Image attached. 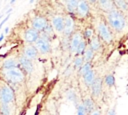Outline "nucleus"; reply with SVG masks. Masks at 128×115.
Masks as SVG:
<instances>
[{
	"label": "nucleus",
	"mask_w": 128,
	"mask_h": 115,
	"mask_svg": "<svg viewBox=\"0 0 128 115\" xmlns=\"http://www.w3.org/2000/svg\"><path fill=\"white\" fill-rule=\"evenodd\" d=\"M96 4L98 8L104 13H107L114 8V4L112 0H97Z\"/></svg>",
	"instance_id": "obj_16"
},
{
	"label": "nucleus",
	"mask_w": 128,
	"mask_h": 115,
	"mask_svg": "<svg viewBox=\"0 0 128 115\" xmlns=\"http://www.w3.org/2000/svg\"><path fill=\"white\" fill-rule=\"evenodd\" d=\"M91 69H93L92 68V63L91 62H84L83 63V65L80 67V69H79V74H80V76H83L84 74H86L87 72H89Z\"/></svg>",
	"instance_id": "obj_24"
},
{
	"label": "nucleus",
	"mask_w": 128,
	"mask_h": 115,
	"mask_svg": "<svg viewBox=\"0 0 128 115\" xmlns=\"http://www.w3.org/2000/svg\"><path fill=\"white\" fill-rule=\"evenodd\" d=\"M76 115H88V113L86 112V110H85L82 102L79 103V104H77V114Z\"/></svg>",
	"instance_id": "obj_30"
},
{
	"label": "nucleus",
	"mask_w": 128,
	"mask_h": 115,
	"mask_svg": "<svg viewBox=\"0 0 128 115\" xmlns=\"http://www.w3.org/2000/svg\"><path fill=\"white\" fill-rule=\"evenodd\" d=\"M66 96H67V99H68V100H70V101L76 103V99H77V98H76V94H75L74 90L69 89V90L67 91V93H66Z\"/></svg>",
	"instance_id": "obj_29"
},
{
	"label": "nucleus",
	"mask_w": 128,
	"mask_h": 115,
	"mask_svg": "<svg viewBox=\"0 0 128 115\" xmlns=\"http://www.w3.org/2000/svg\"><path fill=\"white\" fill-rule=\"evenodd\" d=\"M1 18H2V16H0V20H1Z\"/></svg>",
	"instance_id": "obj_40"
},
{
	"label": "nucleus",
	"mask_w": 128,
	"mask_h": 115,
	"mask_svg": "<svg viewBox=\"0 0 128 115\" xmlns=\"http://www.w3.org/2000/svg\"><path fill=\"white\" fill-rule=\"evenodd\" d=\"M87 44L95 53L101 51V49H102V41L100 40V38L97 35H94L89 40V42H87Z\"/></svg>",
	"instance_id": "obj_15"
},
{
	"label": "nucleus",
	"mask_w": 128,
	"mask_h": 115,
	"mask_svg": "<svg viewBox=\"0 0 128 115\" xmlns=\"http://www.w3.org/2000/svg\"><path fill=\"white\" fill-rule=\"evenodd\" d=\"M19 66L18 64V59H15V58H8V59H5V61L2 63V68L5 70V69H10V68H13V67H17Z\"/></svg>",
	"instance_id": "obj_21"
},
{
	"label": "nucleus",
	"mask_w": 128,
	"mask_h": 115,
	"mask_svg": "<svg viewBox=\"0 0 128 115\" xmlns=\"http://www.w3.org/2000/svg\"><path fill=\"white\" fill-rule=\"evenodd\" d=\"M79 0H65V5H66V9L69 12V14H74L77 8V4H78Z\"/></svg>",
	"instance_id": "obj_22"
},
{
	"label": "nucleus",
	"mask_w": 128,
	"mask_h": 115,
	"mask_svg": "<svg viewBox=\"0 0 128 115\" xmlns=\"http://www.w3.org/2000/svg\"><path fill=\"white\" fill-rule=\"evenodd\" d=\"M33 2H34V0H30L29 1V3H33Z\"/></svg>",
	"instance_id": "obj_39"
},
{
	"label": "nucleus",
	"mask_w": 128,
	"mask_h": 115,
	"mask_svg": "<svg viewBox=\"0 0 128 115\" xmlns=\"http://www.w3.org/2000/svg\"><path fill=\"white\" fill-rule=\"evenodd\" d=\"M9 32V28L7 27V28H5V31H4V34H7Z\"/></svg>",
	"instance_id": "obj_35"
},
{
	"label": "nucleus",
	"mask_w": 128,
	"mask_h": 115,
	"mask_svg": "<svg viewBox=\"0 0 128 115\" xmlns=\"http://www.w3.org/2000/svg\"><path fill=\"white\" fill-rule=\"evenodd\" d=\"M8 19H9V15H7V16H6V17H5V18H4V19L1 21V23H0V29L2 28V26L4 25V23H5V22H6Z\"/></svg>",
	"instance_id": "obj_33"
},
{
	"label": "nucleus",
	"mask_w": 128,
	"mask_h": 115,
	"mask_svg": "<svg viewBox=\"0 0 128 115\" xmlns=\"http://www.w3.org/2000/svg\"><path fill=\"white\" fill-rule=\"evenodd\" d=\"M106 115H116V112H115V109H114V108H111V109H109Z\"/></svg>",
	"instance_id": "obj_32"
},
{
	"label": "nucleus",
	"mask_w": 128,
	"mask_h": 115,
	"mask_svg": "<svg viewBox=\"0 0 128 115\" xmlns=\"http://www.w3.org/2000/svg\"><path fill=\"white\" fill-rule=\"evenodd\" d=\"M39 37V32L33 29L32 27L28 28L24 32V40L27 44H33Z\"/></svg>",
	"instance_id": "obj_13"
},
{
	"label": "nucleus",
	"mask_w": 128,
	"mask_h": 115,
	"mask_svg": "<svg viewBox=\"0 0 128 115\" xmlns=\"http://www.w3.org/2000/svg\"><path fill=\"white\" fill-rule=\"evenodd\" d=\"M83 63H84V59H83L82 55H77V56L74 58V60H73V66H74V68L77 69V70L80 69V67L83 65Z\"/></svg>",
	"instance_id": "obj_26"
},
{
	"label": "nucleus",
	"mask_w": 128,
	"mask_h": 115,
	"mask_svg": "<svg viewBox=\"0 0 128 115\" xmlns=\"http://www.w3.org/2000/svg\"><path fill=\"white\" fill-rule=\"evenodd\" d=\"M94 35H95V33H94V29L91 28V27H87V28H85V30H84L83 33H82V36H83V38H84V40H85L86 42H88Z\"/></svg>",
	"instance_id": "obj_23"
},
{
	"label": "nucleus",
	"mask_w": 128,
	"mask_h": 115,
	"mask_svg": "<svg viewBox=\"0 0 128 115\" xmlns=\"http://www.w3.org/2000/svg\"><path fill=\"white\" fill-rule=\"evenodd\" d=\"M96 31H97V36L100 38V40L104 43L110 44L113 41V33L108 24L104 19H100L97 24H96Z\"/></svg>",
	"instance_id": "obj_2"
},
{
	"label": "nucleus",
	"mask_w": 128,
	"mask_h": 115,
	"mask_svg": "<svg viewBox=\"0 0 128 115\" xmlns=\"http://www.w3.org/2000/svg\"><path fill=\"white\" fill-rule=\"evenodd\" d=\"M114 7L118 10H120L122 13L128 12V0H112Z\"/></svg>",
	"instance_id": "obj_19"
},
{
	"label": "nucleus",
	"mask_w": 128,
	"mask_h": 115,
	"mask_svg": "<svg viewBox=\"0 0 128 115\" xmlns=\"http://www.w3.org/2000/svg\"><path fill=\"white\" fill-rule=\"evenodd\" d=\"M88 115H102V112H101V110H100L98 107H96V108H94Z\"/></svg>",
	"instance_id": "obj_31"
},
{
	"label": "nucleus",
	"mask_w": 128,
	"mask_h": 115,
	"mask_svg": "<svg viewBox=\"0 0 128 115\" xmlns=\"http://www.w3.org/2000/svg\"><path fill=\"white\" fill-rule=\"evenodd\" d=\"M33 45L35 46L38 53H40V54H48L51 51L50 40H48V39H46L40 35H39L38 39L33 43Z\"/></svg>",
	"instance_id": "obj_5"
},
{
	"label": "nucleus",
	"mask_w": 128,
	"mask_h": 115,
	"mask_svg": "<svg viewBox=\"0 0 128 115\" xmlns=\"http://www.w3.org/2000/svg\"><path fill=\"white\" fill-rule=\"evenodd\" d=\"M11 11H12V9H11V8H10V9H9V10H8V11H7V15H9V13H10V12H11Z\"/></svg>",
	"instance_id": "obj_37"
},
{
	"label": "nucleus",
	"mask_w": 128,
	"mask_h": 115,
	"mask_svg": "<svg viewBox=\"0 0 128 115\" xmlns=\"http://www.w3.org/2000/svg\"><path fill=\"white\" fill-rule=\"evenodd\" d=\"M94 56H95V52L87 44V46H86V48H85V50H84V52L82 54V57L84 59V62H91L93 60Z\"/></svg>",
	"instance_id": "obj_20"
},
{
	"label": "nucleus",
	"mask_w": 128,
	"mask_h": 115,
	"mask_svg": "<svg viewBox=\"0 0 128 115\" xmlns=\"http://www.w3.org/2000/svg\"><path fill=\"white\" fill-rule=\"evenodd\" d=\"M86 1H87L89 4H93V5L97 3V0H86Z\"/></svg>",
	"instance_id": "obj_34"
},
{
	"label": "nucleus",
	"mask_w": 128,
	"mask_h": 115,
	"mask_svg": "<svg viewBox=\"0 0 128 115\" xmlns=\"http://www.w3.org/2000/svg\"><path fill=\"white\" fill-rule=\"evenodd\" d=\"M14 100V91L9 85H3L0 88V103L10 104Z\"/></svg>",
	"instance_id": "obj_4"
},
{
	"label": "nucleus",
	"mask_w": 128,
	"mask_h": 115,
	"mask_svg": "<svg viewBox=\"0 0 128 115\" xmlns=\"http://www.w3.org/2000/svg\"><path fill=\"white\" fill-rule=\"evenodd\" d=\"M89 12H90V4L86 0H79L75 13L81 18H85L88 16Z\"/></svg>",
	"instance_id": "obj_9"
},
{
	"label": "nucleus",
	"mask_w": 128,
	"mask_h": 115,
	"mask_svg": "<svg viewBox=\"0 0 128 115\" xmlns=\"http://www.w3.org/2000/svg\"><path fill=\"white\" fill-rule=\"evenodd\" d=\"M18 64H19L20 68L23 70V72L26 73V74H30L33 71V63H32V60L26 58L23 54L21 56H19V58H18Z\"/></svg>",
	"instance_id": "obj_11"
},
{
	"label": "nucleus",
	"mask_w": 128,
	"mask_h": 115,
	"mask_svg": "<svg viewBox=\"0 0 128 115\" xmlns=\"http://www.w3.org/2000/svg\"><path fill=\"white\" fill-rule=\"evenodd\" d=\"M90 89H91V97L93 99L100 98L103 92V79L101 77H96V79L90 86Z\"/></svg>",
	"instance_id": "obj_7"
},
{
	"label": "nucleus",
	"mask_w": 128,
	"mask_h": 115,
	"mask_svg": "<svg viewBox=\"0 0 128 115\" xmlns=\"http://www.w3.org/2000/svg\"><path fill=\"white\" fill-rule=\"evenodd\" d=\"M74 31H75V20L71 14H68V15L64 16L63 35L65 37H70Z\"/></svg>",
	"instance_id": "obj_8"
},
{
	"label": "nucleus",
	"mask_w": 128,
	"mask_h": 115,
	"mask_svg": "<svg viewBox=\"0 0 128 115\" xmlns=\"http://www.w3.org/2000/svg\"><path fill=\"white\" fill-rule=\"evenodd\" d=\"M82 77H83V82H84V84H85L87 87H90V86L92 85V83L94 82V80L96 79L97 74H96V71H95V70L91 69L89 72H87L86 74H84Z\"/></svg>",
	"instance_id": "obj_17"
},
{
	"label": "nucleus",
	"mask_w": 128,
	"mask_h": 115,
	"mask_svg": "<svg viewBox=\"0 0 128 115\" xmlns=\"http://www.w3.org/2000/svg\"><path fill=\"white\" fill-rule=\"evenodd\" d=\"M3 39H4V34H1V35H0V42H1Z\"/></svg>",
	"instance_id": "obj_36"
},
{
	"label": "nucleus",
	"mask_w": 128,
	"mask_h": 115,
	"mask_svg": "<svg viewBox=\"0 0 128 115\" xmlns=\"http://www.w3.org/2000/svg\"><path fill=\"white\" fill-rule=\"evenodd\" d=\"M49 22L45 17H43V16H35L31 21V27L40 33L41 31H43V29L46 27V25Z\"/></svg>",
	"instance_id": "obj_10"
},
{
	"label": "nucleus",
	"mask_w": 128,
	"mask_h": 115,
	"mask_svg": "<svg viewBox=\"0 0 128 115\" xmlns=\"http://www.w3.org/2000/svg\"><path fill=\"white\" fill-rule=\"evenodd\" d=\"M83 36H82V33L79 32V31H74L71 36L69 37V50L72 54H75L76 53V50L80 44V42L83 40Z\"/></svg>",
	"instance_id": "obj_6"
},
{
	"label": "nucleus",
	"mask_w": 128,
	"mask_h": 115,
	"mask_svg": "<svg viewBox=\"0 0 128 115\" xmlns=\"http://www.w3.org/2000/svg\"><path fill=\"white\" fill-rule=\"evenodd\" d=\"M86 46H87V42L83 39V40L80 42V44H79V46H78V48H77V50H76L75 55H76V56H77V55H82L83 52H84V50H85V48H86Z\"/></svg>",
	"instance_id": "obj_27"
},
{
	"label": "nucleus",
	"mask_w": 128,
	"mask_h": 115,
	"mask_svg": "<svg viewBox=\"0 0 128 115\" xmlns=\"http://www.w3.org/2000/svg\"><path fill=\"white\" fill-rule=\"evenodd\" d=\"M0 115H10L9 104H0Z\"/></svg>",
	"instance_id": "obj_28"
},
{
	"label": "nucleus",
	"mask_w": 128,
	"mask_h": 115,
	"mask_svg": "<svg viewBox=\"0 0 128 115\" xmlns=\"http://www.w3.org/2000/svg\"><path fill=\"white\" fill-rule=\"evenodd\" d=\"M82 104H83V106H84V108H85V110H86V112H87L88 114H89L94 108H96L95 101H94V99H93L92 97H86V98H84L83 101H82Z\"/></svg>",
	"instance_id": "obj_18"
},
{
	"label": "nucleus",
	"mask_w": 128,
	"mask_h": 115,
	"mask_svg": "<svg viewBox=\"0 0 128 115\" xmlns=\"http://www.w3.org/2000/svg\"><path fill=\"white\" fill-rule=\"evenodd\" d=\"M53 27V30L57 33H63V28H64V16L62 15H56L52 18L51 23Z\"/></svg>",
	"instance_id": "obj_12"
},
{
	"label": "nucleus",
	"mask_w": 128,
	"mask_h": 115,
	"mask_svg": "<svg viewBox=\"0 0 128 115\" xmlns=\"http://www.w3.org/2000/svg\"><path fill=\"white\" fill-rule=\"evenodd\" d=\"M103 83H104L106 86H108V87H112V86H114V84H115V78H114V75H113V74H107V75L104 77Z\"/></svg>",
	"instance_id": "obj_25"
},
{
	"label": "nucleus",
	"mask_w": 128,
	"mask_h": 115,
	"mask_svg": "<svg viewBox=\"0 0 128 115\" xmlns=\"http://www.w3.org/2000/svg\"><path fill=\"white\" fill-rule=\"evenodd\" d=\"M15 1H16V0H11V2H10V3H11V4H13Z\"/></svg>",
	"instance_id": "obj_38"
},
{
	"label": "nucleus",
	"mask_w": 128,
	"mask_h": 115,
	"mask_svg": "<svg viewBox=\"0 0 128 115\" xmlns=\"http://www.w3.org/2000/svg\"><path fill=\"white\" fill-rule=\"evenodd\" d=\"M105 21L110 27V29L117 33H122L127 26V21L125 14L122 13L120 10L116 9L115 7L107 13H104Z\"/></svg>",
	"instance_id": "obj_1"
},
{
	"label": "nucleus",
	"mask_w": 128,
	"mask_h": 115,
	"mask_svg": "<svg viewBox=\"0 0 128 115\" xmlns=\"http://www.w3.org/2000/svg\"><path fill=\"white\" fill-rule=\"evenodd\" d=\"M38 54L39 53H38L37 49L35 48V46L33 44H26L25 45V47L23 49V55L26 58H28L30 60H34V59L37 58Z\"/></svg>",
	"instance_id": "obj_14"
},
{
	"label": "nucleus",
	"mask_w": 128,
	"mask_h": 115,
	"mask_svg": "<svg viewBox=\"0 0 128 115\" xmlns=\"http://www.w3.org/2000/svg\"><path fill=\"white\" fill-rule=\"evenodd\" d=\"M4 74H5V77L13 83L22 82L25 78V73L23 72V70L19 66L13 67V68H10V69H5Z\"/></svg>",
	"instance_id": "obj_3"
}]
</instances>
